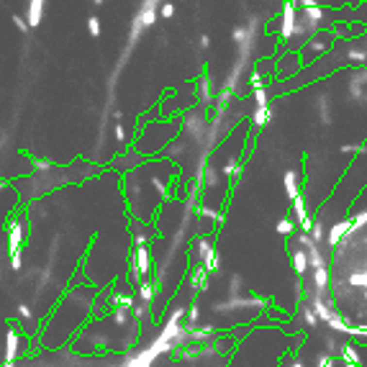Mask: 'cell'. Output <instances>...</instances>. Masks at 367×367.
<instances>
[{
    "label": "cell",
    "mask_w": 367,
    "mask_h": 367,
    "mask_svg": "<svg viewBox=\"0 0 367 367\" xmlns=\"http://www.w3.org/2000/svg\"><path fill=\"white\" fill-rule=\"evenodd\" d=\"M39 16H41V3H33L31 5V23H36Z\"/></svg>",
    "instance_id": "obj_1"
},
{
    "label": "cell",
    "mask_w": 367,
    "mask_h": 367,
    "mask_svg": "<svg viewBox=\"0 0 367 367\" xmlns=\"http://www.w3.org/2000/svg\"><path fill=\"white\" fill-rule=\"evenodd\" d=\"M90 33H93V36H98V33H100V23H98L95 18H90Z\"/></svg>",
    "instance_id": "obj_2"
},
{
    "label": "cell",
    "mask_w": 367,
    "mask_h": 367,
    "mask_svg": "<svg viewBox=\"0 0 367 367\" xmlns=\"http://www.w3.org/2000/svg\"><path fill=\"white\" fill-rule=\"evenodd\" d=\"M162 16H172V5H165L162 8Z\"/></svg>",
    "instance_id": "obj_3"
}]
</instances>
